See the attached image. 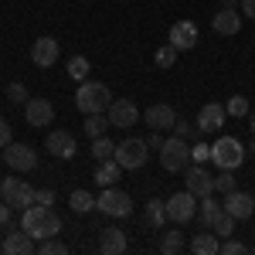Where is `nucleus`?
I'll list each match as a JSON object with an SVG mask.
<instances>
[{
    "instance_id": "f257e3e1",
    "label": "nucleus",
    "mask_w": 255,
    "mask_h": 255,
    "mask_svg": "<svg viewBox=\"0 0 255 255\" xmlns=\"http://www.w3.org/2000/svg\"><path fill=\"white\" fill-rule=\"evenodd\" d=\"M20 228H24L27 235H34L38 242H44V238H51V235L61 232V218L55 215L51 204H31V208H24Z\"/></svg>"
},
{
    "instance_id": "f03ea898",
    "label": "nucleus",
    "mask_w": 255,
    "mask_h": 255,
    "mask_svg": "<svg viewBox=\"0 0 255 255\" xmlns=\"http://www.w3.org/2000/svg\"><path fill=\"white\" fill-rule=\"evenodd\" d=\"M109 102H113V92H109V85L106 82H82L79 92H75V106H79V113H106L109 109Z\"/></svg>"
},
{
    "instance_id": "7ed1b4c3",
    "label": "nucleus",
    "mask_w": 255,
    "mask_h": 255,
    "mask_svg": "<svg viewBox=\"0 0 255 255\" xmlns=\"http://www.w3.org/2000/svg\"><path fill=\"white\" fill-rule=\"evenodd\" d=\"M187 163H191V143L184 136L163 139V146H160V167L167 174H180V170H187Z\"/></svg>"
},
{
    "instance_id": "20e7f679",
    "label": "nucleus",
    "mask_w": 255,
    "mask_h": 255,
    "mask_svg": "<svg viewBox=\"0 0 255 255\" xmlns=\"http://www.w3.org/2000/svg\"><path fill=\"white\" fill-rule=\"evenodd\" d=\"M211 160H215L218 170H238L242 160H245V146H242V139L221 136L215 146H211Z\"/></svg>"
},
{
    "instance_id": "39448f33",
    "label": "nucleus",
    "mask_w": 255,
    "mask_h": 255,
    "mask_svg": "<svg viewBox=\"0 0 255 255\" xmlns=\"http://www.w3.org/2000/svg\"><path fill=\"white\" fill-rule=\"evenodd\" d=\"M96 208L109 218H129L133 215V197L113 184V187H102V194L96 197Z\"/></svg>"
},
{
    "instance_id": "423d86ee",
    "label": "nucleus",
    "mask_w": 255,
    "mask_h": 255,
    "mask_svg": "<svg viewBox=\"0 0 255 255\" xmlns=\"http://www.w3.org/2000/svg\"><path fill=\"white\" fill-rule=\"evenodd\" d=\"M116 160L123 170H139V167H146V160H150V146H146V139H123L116 143Z\"/></svg>"
},
{
    "instance_id": "0eeeda50",
    "label": "nucleus",
    "mask_w": 255,
    "mask_h": 255,
    "mask_svg": "<svg viewBox=\"0 0 255 255\" xmlns=\"http://www.w3.org/2000/svg\"><path fill=\"white\" fill-rule=\"evenodd\" d=\"M163 204H167V221L187 225V221L197 218V197L191 194V191H177V194H170Z\"/></svg>"
},
{
    "instance_id": "6e6552de",
    "label": "nucleus",
    "mask_w": 255,
    "mask_h": 255,
    "mask_svg": "<svg viewBox=\"0 0 255 255\" xmlns=\"http://www.w3.org/2000/svg\"><path fill=\"white\" fill-rule=\"evenodd\" d=\"M3 163H7L10 170H17V174H31V170L38 167V153H34V146L10 139V143L3 146Z\"/></svg>"
},
{
    "instance_id": "1a4fd4ad",
    "label": "nucleus",
    "mask_w": 255,
    "mask_h": 255,
    "mask_svg": "<svg viewBox=\"0 0 255 255\" xmlns=\"http://www.w3.org/2000/svg\"><path fill=\"white\" fill-rule=\"evenodd\" d=\"M0 197L10 204V208H17V211H24V208H31L34 204V187L27 184V180H17V177H7L3 184H0Z\"/></svg>"
},
{
    "instance_id": "9d476101",
    "label": "nucleus",
    "mask_w": 255,
    "mask_h": 255,
    "mask_svg": "<svg viewBox=\"0 0 255 255\" xmlns=\"http://www.w3.org/2000/svg\"><path fill=\"white\" fill-rule=\"evenodd\" d=\"M106 116H109V123L116 129H129L133 123H139V109L133 99H113L109 109H106Z\"/></svg>"
},
{
    "instance_id": "9b49d317",
    "label": "nucleus",
    "mask_w": 255,
    "mask_h": 255,
    "mask_svg": "<svg viewBox=\"0 0 255 255\" xmlns=\"http://www.w3.org/2000/svg\"><path fill=\"white\" fill-rule=\"evenodd\" d=\"M221 204H225V211L235 218V221H245V218L255 215V197L249 194V191H238V187H235V191H228Z\"/></svg>"
},
{
    "instance_id": "f8f14e48",
    "label": "nucleus",
    "mask_w": 255,
    "mask_h": 255,
    "mask_svg": "<svg viewBox=\"0 0 255 255\" xmlns=\"http://www.w3.org/2000/svg\"><path fill=\"white\" fill-rule=\"evenodd\" d=\"M184 180H187V191H191L197 201H201V197H208V194H215V174H208V170H204V163L187 167Z\"/></svg>"
},
{
    "instance_id": "ddd939ff",
    "label": "nucleus",
    "mask_w": 255,
    "mask_h": 255,
    "mask_svg": "<svg viewBox=\"0 0 255 255\" xmlns=\"http://www.w3.org/2000/svg\"><path fill=\"white\" fill-rule=\"evenodd\" d=\"M225 119H228V109L221 106V102H204L201 106V113H197V129L201 133H218L221 126H225Z\"/></svg>"
},
{
    "instance_id": "4468645a",
    "label": "nucleus",
    "mask_w": 255,
    "mask_h": 255,
    "mask_svg": "<svg viewBox=\"0 0 255 255\" xmlns=\"http://www.w3.org/2000/svg\"><path fill=\"white\" fill-rule=\"evenodd\" d=\"M58 41L55 38H38L34 44H31V61L38 65V68H51V65H58Z\"/></svg>"
},
{
    "instance_id": "2eb2a0df",
    "label": "nucleus",
    "mask_w": 255,
    "mask_h": 255,
    "mask_svg": "<svg viewBox=\"0 0 255 255\" xmlns=\"http://www.w3.org/2000/svg\"><path fill=\"white\" fill-rule=\"evenodd\" d=\"M24 119H27L34 129H41V126H48V123L55 119V106H51L48 99H27V102H24Z\"/></svg>"
},
{
    "instance_id": "dca6fc26",
    "label": "nucleus",
    "mask_w": 255,
    "mask_h": 255,
    "mask_svg": "<svg viewBox=\"0 0 255 255\" xmlns=\"http://www.w3.org/2000/svg\"><path fill=\"white\" fill-rule=\"evenodd\" d=\"M170 44L177 51H191L197 44V24L194 20H174L170 24Z\"/></svg>"
},
{
    "instance_id": "f3484780",
    "label": "nucleus",
    "mask_w": 255,
    "mask_h": 255,
    "mask_svg": "<svg viewBox=\"0 0 255 255\" xmlns=\"http://www.w3.org/2000/svg\"><path fill=\"white\" fill-rule=\"evenodd\" d=\"M44 146H48L51 157H61V160L75 157V136H72L68 129H51L48 139H44Z\"/></svg>"
},
{
    "instance_id": "a211bd4d",
    "label": "nucleus",
    "mask_w": 255,
    "mask_h": 255,
    "mask_svg": "<svg viewBox=\"0 0 255 255\" xmlns=\"http://www.w3.org/2000/svg\"><path fill=\"white\" fill-rule=\"evenodd\" d=\"M7 255H34V249H38V238L27 235L24 228H17V232H10V235L3 238V245H0Z\"/></svg>"
},
{
    "instance_id": "6ab92c4d",
    "label": "nucleus",
    "mask_w": 255,
    "mask_h": 255,
    "mask_svg": "<svg viewBox=\"0 0 255 255\" xmlns=\"http://www.w3.org/2000/svg\"><path fill=\"white\" fill-rule=\"evenodd\" d=\"M146 126L150 129H174V123H177V109L174 106H167V102H157V106H150L146 109Z\"/></svg>"
},
{
    "instance_id": "aec40b11",
    "label": "nucleus",
    "mask_w": 255,
    "mask_h": 255,
    "mask_svg": "<svg viewBox=\"0 0 255 255\" xmlns=\"http://www.w3.org/2000/svg\"><path fill=\"white\" fill-rule=\"evenodd\" d=\"M211 27H215V34H221V38H232V34H238V27H242V14H238L235 7H221L215 14V20H211Z\"/></svg>"
},
{
    "instance_id": "412c9836",
    "label": "nucleus",
    "mask_w": 255,
    "mask_h": 255,
    "mask_svg": "<svg viewBox=\"0 0 255 255\" xmlns=\"http://www.w3.org/2000/svg\"><path fill=\"white\" fill-rule=\"evenodd\" d=\"M126 232L123 228H102V235H99V252L102 255H123L126 252Z\"/></svg>"
},
{
    "instance_id": "4be33fe9",
    "label": "nucleus",
    "mask_w": 255,
    "mask_h": 255,
    "mask_svg": "<svg viewBox=\"0 0 255 255\" xmlns=\"http://www.w3.org/2000/svg\"><path fill=\"white\" fill-rule=\"evenodd\" d=\"M119 160L116 157H109V160H99V167H96V184L99 187H113V184H119Z\"/></svg>"
},
{
    "instance_id": "5701e85b",
    "label": "nucleus",
    "mask_w": 255,
    "mask_h": 255,
    "mask_svg": "<svg viewBox=\"0 0 255 255\" xmlns=\"http://www.w3.org/2000/svg\"><path fill=\"white\" fill-rule=\"evenodd\" d=\"M218 249H221V242H218L215 232H197L191 238V252L194 255H218Z\"/></svg>"
},
{
    "instance_id": "b1692460",
    "label": "nucleus",
    "mask_w": 255,
    "mask_h": 255,
    "mask_svg": "<svg viewBox=\"0 0 255 255\" xmlns=\"http://www.w3.org/2000/svg\"><path fill=\"white\" fill-rule=\"evenodd\" d=\"M109 126H113V123H109V116H102V113H89V116H85V123H82V129H85V136H89V139L102 136Z\"/></svg>"
},
{
    "instance_id": "393cba45",
    "label": "nucleus",
    "mask_w": 255,
    "mask_h": 255,
    "mask_svg": "<svg viewBox=\"0 0 255 255\" xmlns=\"http://www.w3.org/2000/svg\"><path fill=\"white\" fill-rule=\"evenodd\" d=\"M221 211H225V204H221V201H215L211 194L201 197V225H204V228H211V225H215V218L221 215Z\"/></svg>"
},
{
    "instance_id": "a878e982",
    "label": "nucleus",
    "mask_w": 255,
    "mask_h": 255,
    "mask_svg": "<svg viewBox=\"0 0 255 255\" xmlns=\"http://www.w3.org/2000/svg\"><path fill=\"white\" fill-rule=\"evenodd\" d=\"M146 221L153 228H163L167 225V204L163 201H146Z\"/></svg>"
},
{
    "instance_id": "bb28decb",
    "label": "nucleus",
    "mask_w": 255,
    "mask_h": 255,
    "mask_svg": "<svg viewBox=\"0 0 255 255\" xmlns=\"http://www.w3.org/2000/svg\"><path fill=\"white\" fill-rule=\"evenodd\" d=\"M92 157H96V160H109V157H116V143L106 136V133H102V136H96V139H92Z\"/></svg>"
},
{
    "instance_id": "cd10ccee",
    "label": "nucleus",
    "mask_w": 255,
    "mask_h": 255,
    "mask_svg": "<svg viewBox=\"0 0 255 255\" xmlns=\"http://www.w3.org/2000/svg\"><path fill=\"white\" fill-rule=\"evenodd\" d=\"M180 249H184V235H180L177 228H170L167 235L160 238V252H163V255H177Z\"/></svg>"
},
{
    "instance_id": "c85d7f7f",
    "label": "nucleus",
    "mask_w": 255,
    "mask_h": 255,
    "mask_svg": "<svg viewBox=\"0 0 255 255\" xmlns=\"http://www.w3.org/2000/svg\"><path fill=\"white\" fill-rule=\"evenodd\" d=\"M68 204H72V211H79V215H85V211H92V208H96V197L89 194V191H72V197H68Z\"/></svg>"
},
{
    "instance_id": "c756f323",
    "label": "nucleus",
    "mask_w": 255,
    "mask_h": 255,
    "mask_svg": "<svg viewBox=\"0 0 255 255\" xmlns=\"http://www.w3.org/2000/svg\"><path fill=\"white\" fill-rule=\"evenodd\" d=\"M211 232H215L218 238H232L235 235V218L228 215V211H221V215L215 218V225H211Z\"/></svg>"
},
{
    "instance_id": "7c9ffc66",
    "label": "nucleus",
    "mask_w": 255,
    "mask_h": 255,
    "mask_svg": "<svg viewBox=\"0 0 255 255\" xmlns=\"http://www.w3.org/2000/svg\"><path fill=\"white\" fill-rule=\"evenodd\" d=\"M38 255H68V245L58 235H51V238H44V242H38Z\"/></svg>"
},
{
    "instance_id": "2f4dec72",
    "label": "nucleus",
    "mask_w": 255,
    "mask_h": 255,
    "mask_svg": "<svg viewBox=\"0 0 255 255\" xmlns=\"http://www.w3.org/2000/svg\"><path fill=\"white\" fill-rule=\"evenodd\" d=\"M89 68H92V65H89V58H85V55H75V58L68 61V75H72L75 82H85V79H89Z\"/></svg>"
},
{
    "instance_id": "473e14b6",
    "label": "nucleus",
    "mask_w": 255,
    "mask_h": 255,
    "mask_svg": "<svg viewBox=\"0 0 255 255\" xmlns=\"http://www.w3.org/2000/svg\"><path fill=\"white\" fill-rule=\"evenodd\" d=\"M174 61H177V48L167 41V44L157 51V68H174Z\"/></svg>"
},
{
    "instance_id": "72a5a7b5",
    "label": "nucleus",
    "mask_w": 255,
    "mask_h": 255,
    "mask_svg": "<svg viewBox=\"0 0 255 255\" xmlns=\"http://www.w3.org/2000/svg\"><path fill=\"white\" fill-rule=\"evenodd\" d=\"M225 109H228V116H249V109H252V106H249V99H245V96H232Z\"/></svg>"
},
{
    "instance_id": "f704fd0d",
    "label": "nucleus",
    "mask_w": 255,
    "mask_h": 255,
    "mask_svg": "<svg viewBox=\"0 0 255 255\" xmlns=\"http://www.w3.org/2000/svg\"><path fill=\"white\" fill-rule=\"evenodd\" d=\"M215 191H218V194L235 191V174H232V170H221V174H215Z\"/></svg>"
},
{
    "instance_id": "c9c22d12",
    "label": "nucleus",
    "mask_w": 255,
    "mask_h": 255,
    "mask_svg": "<svg viewBox=\"0 0 255 255\" xmlns=\"http://www.w3.org/2000/svg\"><path fill=\"white\" fill-rule=\"evenodd\" d=\"M174 136L194 139V136H201V129H197V126H191V123H187V119H180V116H177V123H174Z\"/></svg>"
},
{
    "instance_id": "e433bc0d",
    "label": "nucleus",
    "mask_w": 255,
    "mask_h": 255,
    "mask_svg": "<svg viewBox=\"0 0 255 255\" xmlns=\"http://www.w3.org/2000/svg\"><path fill=\"white\" fill-rule=\"evenodd\" d=\"M221 255H245L249 252V245H242V242H235V238H221V249H218Z\"/></svg>"
},
{
    "instance_id": "4c0bfd02",
    "label": "nucleus",
    "mask_w": 255,
    "mask_h": 255,
    "mask_svg": "<svg viewBox=\"0 0 255 255\" xmlns=\"http://www.w3.org/2000/svg\"><path fill=\"white\" fill-rule=\"evenodd\" d=\"M7 99H10V102H20V106H24V102H27V89H24V82H10V85H7Z\"/></svg>"
},
{
    "instance_id": "58836bf2",
    "label": "nucleus",
    "mask_w": 255,
    "mask_h": 255,
    "mask_svg": "<svg viewBox=\"0 0 255 255\" xmlns=\"http://www.w3.org/2000/svg\"><path fill=\"white\" fill-rule=\"evenodd\" d=\"M191 160H197V163L211 160V146H204V143H197V146H191Z\"/></svg>"
},
{
    "instance_id": "ea45409f",
    "label": "nucleus",
    "mask_w": 255,
    "mask_h": 255,
    "mask_svg": "<svg viewBox=\"0 0 255 255\" xmlns=\"http://www.w3.org/2000/svg\"><path fill=\"white\" fill-rule=\"evenodd\" d=\"M34 204H55V191H34Z\"/></svg>"
},
{
    "instance_id": "a19ab883",
    "label": "nucleus",
    "mask_w": 255,
    "mask_h": 255,
    "mask_svg": "<svg viewBox=\"0 0 255 255\" xmlns=\"http://www.w3.org/2000/svg\"><path fill=\"white\" fill-rule=\"evenodd\" d=\"M10 139H14V133H10V123H7V119H0V146H7Z\"/></svg>"
},
{
    "instance_id": "79ce46f5",
    "label": "nucleus",
    "mask_w": 255,
    "mask_h": 255,
    "mask_svg": "<svg viewBox=\"0 0 255 255\" xmlns=\"http://www.w3.org/2000/svg\"><path fill=\"white\" fill-rule=\"evenodd\" d=\"M146 146H150V150H160V146H163V136H160V129H153V133L146 136Z\"/></svg>"
},
{
    "instance_id": "37998d69",
    "label": "nucleus",
    "mask_w": 255,
    "mask_h": 255,
    "mask_svg": "<svg viewBox=\"0 0 255 255\" xmlns=\"http://www.w3.org/2000/svg\"><path fill=\"white\" fill-rule=\"evenodd\" d=\"M10 211H14V208H10L7 201H0V228H3V225L10 221Z\"/></svg>"
},
{
    "instance_id": "c03bdc74",
    "label": "nucleus",
    "mask_w": 255,
    "mask_h": 255,
    "mask_svg": "<svg viewBox=\"0 0 255 255\" xmlns=\"http://www.w3.org/2000/svg\"><path fill=\"white\" fill-rule=\"evenodd\" d=\"M238 7H242V14H245V17H252V20H255V0H242Z\"/></svg>"
},
{
    "instance_id": "a18cd8bd",
    "label": "nucleus",
    "mask_w": 255,
    "mask_h": 255,
    "mask_svg": "<svg viewBox=\"0 0 255 255\" xmlns=\"http://www.w3.org/2000/svg\"><path fill=\"white\" fill-rule=\"evenodd\" d=\"M242 0H221V7H238Z\"/></svg>"
},
{
    "instance_id": "49530a36",
    "label": "nucleus",
    "mask_w": 255,
    "mask_h": 255,
    "mask_svg": "<svg viewBox=\"0 0 255 255\" xmlns=\"http://www.w3.org/2000/svg\"><path fill=\"white\" fill-rule=\"evenodd\" d=\"M249 129H252V136H255V113H252V119H249Z\"/></svg>"
},
{
    "instance_id": "de8ad7c7",
    "label": "nucleus",
    "mask_w": 255,
    "mask_h": 255,
    "mask_svg": "<svg viewBox=\"0 0 255 255\" xmlns=\"http://www.w3.org/2000/svg\"><path fill=\"white\" fill-rule=\"evenodd\" d=\"M249 153H252V157H255V136H252V146H249Z\"/></svg>"
},
{
    "instance_id": "09e8293b",
    "label": "nucleus",
    "mask_w": 255,
    "mask_h": 255,
    "mask_svg": "<svg viewBox=\"0 0 255 255\" xmlns=\"http://www.w3.org/2000/svg\"><path fill=\"white\" fill-rule=\"evenodd\" d=\"M252 252H255V249H252Z\"/></svg>"
}]
</instances>
